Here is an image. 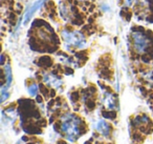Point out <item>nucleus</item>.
<instances>
[{
    "label": "nucleus",
    "instance_id": "nucleus-1",
    "mask_svg": "<svg viewBox=\"0 0 153 144\" xmlns=\"http://www.w3.org/2000/svg\"><path fill=\"white\" fill-rule=\"evenodd\" d=\"M62 38L67 49H83L86 45V40L83 34L78 31H65L62 32Z\"/></svg>",
    "mask_w": 153,
    "mask_h": 144
},
{
    "label": "nucleus",
    "instance_id": "nucleus-2",
    "mask_svg": "<svg viewBox=\"0 0 153 144\" xmlns=\"http://www.w3.org/2000/svg\"><path fill=\"white\" fill-rule=\"evenodd\" d=\"M79 119L74 115H65L62 121V130L68 138V140L74 141L79 135Z\"/></svg>",
    "mask_w": 153,
    "mask_h": 144
},
{
    "label": "nucleus",
    "instance_id": "nucleus-3",
    "mask_svg": "<svg viewBox=\"0 0 153 144\" xmlns=\"http://www.w3.org/2000/svg\"><path fill=\"white\" fill-rule=\"evenodd\" d=\"M132 39H133L134 49L137 53H144L146 51L147 46L149 44V40L143 33L134 32L132 34Z\"/></svg>",
    "mask_w": 153,
    "mask_h": 144
},
{
    "label": "nucleus",
    "instance_id": "nucleus-4",
    "mask_svg": "<svg viewBox=\"0 0 153 144\" xmlns=\"http://www.w3.org/2000/svg\"><path fill=\"white\" fill-rule=\"evenodd\" d=\"M46 0H37L36 2L34 3L33 5H30L27 10H26L25 14H24V17H23V24H26L30 19H32L33 15L40 9L41 7L43 5V3L45 2Z\"/></svg>",
    "mask_w": 153,
    "mask_h": 144
},
{
    "label": "nucleus",
    "instance_id": "nucleus-5",
    "mask_svg": "<svg viewBox=\"0 0 153 144\" xmlns=\"http://www.w3.org/2000/svg\"><path fill=\"white\" fill-rule=\"evenodd\" d=\"M43 79H44V82L46 83L47 85H49V86H51V87H55V88H59L62 84L61 80L58 79L57 77L53 76V75H51V74L44 75Z\"/></svg>",
    "mask_w": 153,
    "mask_h": 144
},
{
    "label": "nucleus",
    "instance_id": "nucleus-6",
    "mask_svg": "<svg viewBox=\"0 0 153 144\" xmlns=\"http://www.w3.org/2000/svg\"><path fill=\"white\" fill-rule=\"evenodd\" d=\"M96 127H97V129L102 134V135L106 136V137L107 136H109V134H110V127H109L108 123H107L105 120L98 121V122H97Z\"/></svg>",
    "mask_w": 153,
    "mask_h": 144
},
{
    "label": "nucleus",
    "instance_id": "nucleus-7",
    "mask_svg": "<svg viewBox=\"0 0 153 144\" xmlns=\"http://www.w3.org/2000/svg\"><path fill=\"white\" fill-rule=\"evenodd\" d=\"M104 104L107 108H109V110H115V108H117V101H115V98L109 93L105 94Z\"/></svg>",
    "mask_w": 153,
    "mask_h": 144
},
{
    "label": "nucleus",
    "instance_id": "nucleus-8",
    "mask_svg": "<svg viewBox=\"0 0 153 144\" xmlns=\"http://www.w3.org/2000/svg\"><path fill=\"white\" fill-rule=\"evenodd\" d=\"M4 74H5V78H7V83H5L4 86L9 87L12 83V80H13V77H12V70H11V65H10V64H5L4 65Z\"/></svg>",
    "mask_w": 153,
    "mask_h": 144
},
{
    "label": "nucleus",
    "instance_id": "nucleus-9",
    "mask_svg": "<svg viewBox=\"0 0 153 144\" xmlns=\"http://www.w3.org/2000/svg\"><path fill=\"white\" fill-rule=\"evenodd\" d=\"M27 91H28V93H30V96L36 97L37 94H38V85H37L36 83H32V84L28 86Z\"/></svg>",
    "mask_w": 153,
    "mask_h": 144
},
{
    "label": "nucleus",
    "instance_id": "nucleus-10",
    "mask_svg": "<svg viewBox=\"0 0 153 144\" xmlns=\"http://www.w3.org/2000/svg\"><path fill=\"white\" fill-rule=\"evenodd\" d=\"M133 1H134V0H125V3H126L127 5H131Z\"/></svg>",
    "mask_w": 153,
    "mask_h": 144
}]
</instances>
